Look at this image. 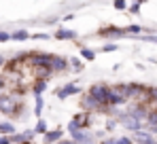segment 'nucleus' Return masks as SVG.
Masks as SVG:
<instances>
[{
	"label": "nucleus",
	"mask_w": 157,
	"mask_h": 144,
	"mask_svg": "<svg viewBox=\"0 0 157 144\" xmlns=\"http://www.w3.org/2000/svg\"><path fill=\"white\" fill-rule=\"evenodd\" d=\"M108 93H110V89H106L104 85H94V87L89 89V96L94 97L100 106H102V104H108Z\"/></svg>",
	"instance_id": "1"
},
{
	"label": "nucleus",
	"mask_w": 157,
	"mask_h": 144,
	"mask_svg": "<svg viewBox=\"0 0 157 144\" xmlns=\"http://www.w3.org/2000/svg\"><path fill=\"white\" fill-rule=\"evenodd\" d=\"M32 136H34V131H24V134H13L9 140L15 142V144H24V142H28V140H32Z\"/></svg>",
	"instance_id": "2"
},
{
	"label": "nucleus",
	"mask_w": 157,
	"mask_h": 144,
	"mask_svg": "<svg viewBox=\"0 0 157 144\" xmlns=\"http://www.w3.org/2000/svg\"><path fill=\"white\" fill-rule=\"evenodd\" d=\"M134 140H136L138 144H157L155 140H153V136H151V134H147V131H136Z\"/></svg>",
	"instance_id": "3"
},
{
	"label": "nucleus",
	"mask_w": 157,
	"mask_h": 144,
	"mask_svg": "<svg viewBox=\"0 0 157 144\" xmlns=\"http://www.w3.org/2000/svg\"><path fill=\"white\" fill-rule=\"evenodd\" d=\"M119 121H121L125 127H130V129H136V131H138V127H140V121H136L134 117H130V115H121V117H119Z\"/></svg>",
	"instance_id": "4"
},
{
	"label": "nucleus",
	"mask_w": 157,
	"mask_h": 144,
	"mask_svg": "<svg viewBox=\"0 0 157 144\" xmlns=\"http://www.w3.org/2000/svg\"><path fill=\"white\" fill-rule=\"evenodd\" d=\"M62 140V129H53V131H47L45 134V144H53Z\"/></svg>",
	"instance_id": "5"
},
{
	"label": "nucleus",
	"mask_w": 157,
	"mask_h": 144,
	"mask_svg": "<svg viewBox=\"0 0 157 144\" xmlns=\"http://www.w3.org/2000/svg\"><path fill=\"white\" fill-rule=\"evenodd\" d=\"M102 36H104V38H121V36H125V30L108 28V30H102Z\"/></svg>",
	"instance_id": "6"
},
{
	"label": "nucleus",
	"mask_w": 157,
	"mask_h": 144,
	"mask_svg": "<svg viewBox=\"0 0 157 144\" xmlns=\"http://www.w3.org/2000/svg\"><path fill=\"white\" fill-rule=\"evenodd\" d=\"M0 110H2V112H13V110H15V100L2 97V100H0Z\"/></svg>",
	"instance_id": "7"
},
{
	"label": "nucleus",
	"mask_w": 157,
	"mask_h": 144,
	"mask_svg": "<svg viewBox=\"0 0 157 144\" xmlns=\"http://www.w3.org/2000/svg\"><path fill=\"white\" fill-rule=\"evenodd\" d=\"M72 93H78V87H77V85H66L64 89H59V91H57V97H59V100H64V97L72 96Z\"/></svg>",
	"instance_id": "8"
},
{
	"label": "nucleus",
	"mask_w": 157,
	"mask_h": 144,
	"mask_svg": "<svg viewBox=\"0 0 157 144\" xmlns=\"http://www.w3.org/2000/svg\"><path fill=\"white\" fill-rule=\"evenodd\" d=\"M55 38H59V40H72V38H77V32H72V30H57Z\"/></svg>",
	"instance_id": "9"
},
{
	"label": "nucleus",
	"mask_w": 157,
	"mask_h": 144,
	"mask_svg": "<svg viewBox=\"0 0 157 144\" xmlns=\"http://www.w3.org/2000/svg\"><path fill=\"white\" fill-rule=\"evenodd\" d=\"M64 68H66V59L57 57V55H51V70H64Z\"/></svg>",
	"instance_id": "10"
},
{
	"label": "nucleus",
	"mask_w": 157,
	"mask_h": 144,
	"mask_svg": "<svg viewBox=\"0 0 157 144\" xmlns=\"http://www.w3.org/2000/svg\"><path fill=\"white\" fill-rule=\"evenodd\" d=\"M83 108H87V110H94V108H100V104L94 100L91 96H87L85 100H83Z\"/></svg>",
	"instance_id": "11"
},
{
	"label": "nucleus",
	"mask_w": 157,
	"mask_h": 144,
	"mask_svg": "<svg viewBox=\"0 0 157 144\" xmlns=\"http://www.w3.org/2000/svg\"><path fill=\"white\" fill-rule=\"evenodd\" d=\"M72 123H75L78 129H81L83 125H87V123H89V119H87V115H77V117L72 119Z\"/></svg>",
	"instance_id": "12"
},
{
	"label": "nucleus",
	"mask_w": 157,
	"mask_h": 144,
	"mask_svg": "<svg viewBox=\"0 0 157 144\" xmlns=\"http://www.w3.org/2000/svg\"><path fill=\"white\" fill-rule=\"evenodd\" d=\"M11 38H13V40H26V38H30V34H28L26 30H19V32H13Z\"/></svg>",
	"instance_id": "13"
},
{
	"label": "nucleus",
	"mask_w": 157,
	"mask_h": 144,
	"mask_svg": "<svg viewBox=\"0 0 157 144\" xmlns=\"http://www.w3.org/2000/svg\"><path fill=\"white\" fill-rule=\"evenodd\" d=\"M0 131L2 134H15V127H13V123H0Z\"/></svg>",
	"instance_id": "14"
},
{
	"label": "nucleus",
	"mask_w": 157,
	"mask_h": 144,
	"mask_svg": "<svg viewBox=\"0 0 157 144\" xmlns=\"http://www.w3.org/2000/svg\"><path fill=\"white\" fill-rule=\"evenodd\" d=\"M45 89H47V83H45V81H38V83L34 85V93H36V97L40 96V93H43Z\"/></svg>",
	"instance_id": "15"
},
{
	"label": "nucleus",
	"mask_w": 157,
	"mask_h": 144,
	"mask_svg": "<svg viewBox=\"0 0 157 144\" xmlns=\"http://www.w3.org/2000/svg\"><path fill=\"white\" fill-rule=\"evenodd\" d=\"M147 121H149V125L153 127L157 131V112H151V115H147Z\"/></svg>",
	"instance_id": "16"
},
{
	"label": "nucleus",
	"mask_w": 157,
	"mask_h": 144,
	"mask_svg": "<svg viewBox=\"0 0 157 144\" xmlns=\"http://www.w3.org/2000/svg\"><path fill=\"white\" fill-rule=\"evenodd\" d=\"M81 57H85V59H89V62H91V59L96 57V53H94L91 49H81Z\"/></svg>",
	"instance_id": "17"
},
{
	"label": "nucleus",
	"mask_w": 157,
	"mask_h": 144,
	"mask_svg": "<svg viewBox=\"0 0 157 144\" xmlns=\"http://www.w3.org/2000/svg\"><path fill=\"white\" fill-rule=\"evenodd\" d=\"M45 131H47V123H45V121H38V123H36L34 134H45Z\"/></svg>",
	"instance_id": "18"
},
{
	"label": "nucleus",
	"mask_w": 157,
	"mask_h": 144,
	"mask_svg": "<svg viewBox=\"0 0 157 144\" xmlns=\"http://www.w3.org/2000/svg\"><path fill=\"white\" fill-rule=\"evenodd\" d=\"M40 110H43V100H40V97H36V106H34L36 117H40Z\"/></svg>",
	"instance_id": "19"
},
{
	"label": "nucleus",
	"mask_w": 157,
	"mask_h": 144,
	"mask_svg": "<svg viewBox=\"0 0 157 144\" xmlns=\"http://www.w3.org/2000/svg\"><path fill=\"white\" fill-rule=\"evenodd\" d=\"M102 51H104V53H113V51H117V45H115V43H108V45L102 47Z\"/></svg>",
	"instance_id": "20"
},
{
	"label": "nucleus",
	"mask_w": 157,
	"mask_h": 144,
	"mask_svg": "<svg viewBox=\"0 0 157 144\" xmlns=\"http://www.w3.org/2000/svg\"><path fill=\"white\" fill-rule=\"evenodd\" d=\"M70 64H72V70H75V72L83 70V66H81V62H78V59H70Z\"/></svg>",
	"instance_id": "21"
},
{
	"label": "nucleus",
	"mask_w": 157,
	"mask_h": 144,
	"mask_svg": "<svg viewBox=\"0 0 157 144\" xmlns=\"http://www.w3.org/2000/svg\"><path fill=\"white\" fill-rule=\"evenodd\" d=\"M128 32H132V34H138V32H142L140 30V25H130V28H125V34Z\"/></svg>",
	"instance_id": "22"
},
{
	"label": "nucleus",
	"mask_w": 157,
	"mask_h": 144,
	"mask_svg": "<svg viewBox=\"0 0 157 144\" xmlns=\"http://www.w3.org/2000/svg\"><path fill=\"white\" fill-rule=\"evenodd\" d=\"M6 40H11V34L9 32H0V43H6Z\"/></svg>",
	"instance_id": "23"
},
{
	"label": "nucleus",
	"mask_w": 157,
	"mask_h": 144,
	"mask_svg": "<svg viewBox=\"0 0 157 144\" xmlns=\"http://www.w3.org/2000/svg\"><path fill=\"white\" fill-rule=\"evenodd\" d=\"M125 6H128V4H125V2H121V0H117V2H115V9H117V11H123Z\"/></svg>",
	"instance_id": "24"
},
{
	"label": "nucleus",
	"mask_w": 157,
	"mask_h": 144,
	"mask_svg": "<svg viewBox=\"0 0 157 144\" xmlns=\"http://www.w3.org/2000/svg\"><path fill=\"white\" fill-rule=\"evenodd\" d=\"M130 11L132 13H138V11H140V2H134V4L130 6Z\"/></svg>",
	"instance_id": "25"
},
{
	"label": "nucleus",
	"mask_w": 157,
	"mask_h": 144,
	"mask_svg": "<svg viewBox=\"0 0 157 144\" xmlns=\"http://www.w3.org/2000/svg\"><path fill=\"white\" fill-rule=\"evenodd\" d=\"M117 144H132V140H130V138H119Z\"/></svg>",
	"instance_id": "26"
},
{
	"label": "nucleus",
	"mask_w": 157,
	"mask_h": 144,
	"mask_svg": "<svg viewBox=\"0 0 157 144\" xmlns=\"http://www.w3.org/2000/svg\"><path fill=\"white\" fill-rule=\"evenodd\" d=\"M55 144H75V140H59V142H55Z\"/></svg>",
	"instance_id": "27"
},
{
	"label": "nucleus",
	"mask_w": 157,
	"mask_h": 144,
	"mask_svg": "<svg viewBox=\"0 0 157 144\" xmlns=\"http://www.w3.org/2000/svg\"><path fill=\"white\" fill-rule=\"evenodd\" d=\"M0 144H11V140L9 138H0Z\"/></svg>",
	"instance_id": "28"
},
{
	"label": "nucleus",
	"mask_w": 157,
	"mask_h": 144,
	"mask_svg": "<svg viewBox=\"0 0 157 144\" xmlns=\"http://www.w3.org/2000/svg\"><path fill=\"white\" fill-rule=\"evenodd\" d=\"M151 96L155 97V102H157V89H151Z\"/></svg>",
	"instance_id": "29"
},
{
	"label": "nucleus",
	"mask_w": 157,
	"mask_h": 144,
	"mask_svg": "<svg viewBox=\"0 0 157 144\" xmlns=\"http://www.w3.org/2000/svg\"><path fill=\"white\" fill-rule=\"evenodd\" d=\"M102 144H117V140H104Z\"/></svg>",
	"instance_id": "30"
},
{
	"label": "nucleus",
	"mask_w": 157,
	"mask_h": 144,
	"mask_svg": "<svg viewBox=\"0 0 157 144\" xmlns=\"http://www.w3.org/2000/svg\"><path fill=\"white\" fill-rule=\"evenodd\" d=\"M0 87H4V78H2V74H0Z\"/></svg>",
	"instance_id": "31"
},
{
	"label": "nucleus",
	"mask_w": 157,
	"mask_h": 144,
	"mask_svg": "<svg viewBox=\"0 0 157 144\" xmlns=\"http://www.w3.org/2000/svg\"><path fill=\"white\" fill-rule=\"evenodd\" d=\"M0 64H2V57H0Z\"/></svg>",
	"instance_id": "32"
},
{
	"label": "nucleus",
	"mask_w": 157,
	"mask_h": 144,
	"mask_svg": "<svg viewBox=\"0 0 157 144\" xmlns=\"http://www.w3.org/2000/svg\"><path fill=\"white\" fill-rule=\"evenodd\" d=\"M24 144H26V142H24Z\"/></svg>",
	"instance_id": "33"
}]
</instances>
